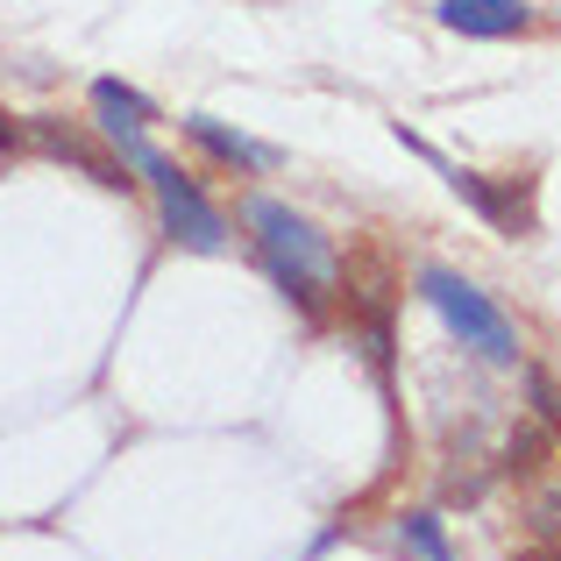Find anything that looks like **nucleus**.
I'll use <instances>...</instances> for the list:
<instances>
[{"mask_svg":"<svg viewBox=\"0 0 561 561\" xmlns=\"http://www.w3.org/2000/svg\"><path fill=\"white\" fill-rule=\"evenodd\" d=\"M242 228H249V249H256L263 277H271L299 313H320L328 291H334V271H342L328 234L306 214H291L285 199H242Z\"/></svg>","mask_w":561,"mask_h":561,"instance_id":"f257e3e1","label":"nucleus"},{"mask_svg":"<svg viewBox=\"0 0 561 561\" xmlns=\"http://www.w3.org/2000/svg\"><path fill=\"white\" fill-rule=\"evenodd\" d=\"M100 142H107L128 171H142V185L157 192V220H164V234L179 249H199V256H220V249H228V214H220V206L199 192V179L171 164L142 128H114V136H100Z\"/></svg>","mask_w":561,"mask_h":561,"instance_id":"f03ea898","label":"nucleus"},{"mask_svg":"<svg viewBox=\"0 0 561 561\" xmlns=\"http://www.w3.org/2000/svg\"><path fill=\"white\" fill-rule=\"evenodd\" d=\"M420 299L440 313V328L455 334L462 348H477L483 363H519V328H512L505 313L491 306V291H477L469 277H455V271H420Z\"/></svg>","mask_w":561,"mask_h":561,"instance_id":"7ed1b4c3","label":"nucleus"},{"mask_svg":"<svg viewBox=\"0 0 561 561\" xmlns=\"http://www.w3.org/2000/svg\"><path fill=\"white\" fill-rule=\"evenodd\" d=\"M398 142H405V150H420L426 164H440V179L455 185V199H469L483 220H491V228H505V234H534V206H526V192H497L491 179H483V171H462V164H448V157H440L434 142L405 136V128H398Z\"/></svg>","mask_w":561,"mask_h":561,"instance_id":"20e7f679","label":"nucleus"},{"mask_svg":"<svg viewBox=\"0 0 561 561\" xmlns=\"http://www.w3.org/2000/svg\"><path fill=\"white\" fill-rule=\"evenodd\" d=\"M28 142H36L43 157H57V164H79L93 185H107V192H128L136 179H128V164L114 150H100V142H85V136H71V128H57V122H28Z\"/></svg>","mask_w":561,"mask_h":561,"instance_id":"39448f33","label":"nucleus"},{"mask_svg":"<svg viewBox=\"0 0 561 561\" xmlns=\"http://www.w3.org/2000/svg\"><path fill=\"white\" fill-rule=\"evenodd\" d=\"M440 28H455V36L469 43H505V36H526L534 28V8L526 0H440Z\"/></svg>","mask_w":561,"mask_h":561,"instance_id":"423d86ee","label":"nucleus"},{"mask_svg":"<svg viewBox=\"0 0 561 561\" xmlns=\"http://www.w3.org/2000/svg\"><path fill=\"white\" fill-rule=\"evenodd\" d=\"M185 136L199 142L214 164H228V171H242V179H263V171H277V150L271 142H256V136H242V128H228V122H214V114H185Z\"/></svg>","mask_w":561,"mask_h":561,"instance_id":"0eeeda50","label":"nucleus"},{"mask_svg":"<svg viewBox=\"0 0 561 561\" xmlns=\"http://www.w3.org/2000/svg\"><path fill=\"white\" fill-rule=\"evenodd\" d=\"M93 128L100 136H114V128H142L150 136V122H157V100L150 93H136V85H122V79H93Z\"/></svg>","mask_w":561,"mask_h":561,"instance_id":"6e6552de","label":"nucleus"},{"mask_svg":"<svg viewBox=\"0 0 561 561\" xmlns=\"http://www.w3.org/2000/svg\"><path fill=\"white\" fill-rule=\"evenodd\" d=\"M398 540H405V554H420V561H455L440 512H405V519H398Z\"/></svg>","mask_w":561,"mask_h":561,"instance_id":"1a4fd4ad","label":"nucleus"},{"mask_svg":"<svg viewBox=\"0 0 561 561\" xmlns=\"http://www.w3.org/2000/svg\"><path fill=\"white\" fill-rule=\"evenodd\" d=\"M526 383H534V398H540V412H548V420L561 426V391H554V377H540V370H534V377H526Z\"/></svg>","mask_w":561,"mask_h":561,"instance_id":"9d476101","label":"nucleus"},{"mask_svg":"<svg viewBox=\"0 0 561 561\" xmlns=\"http://www.w3.org/2000/svg\"><path fill=\"white\" fill-rule=\"evenodd\" d=\"M14 142H22V136H14V122H8V114H0V150H14Z\"/></svg>","mask_w":561,"mask_h":561,"instance_id":"9b49d317","label":"nucleus"},{"mask_svg":"<svg viewBox=\"0 0 561 561\" xmlns=\"http://www.w3.org/2000/svg\"><path fill=\"white\" fill-rule=\"evenodd\" d=\"M519 561H561V554H554V548H540V554H519Z\"/></svg>","mask_w":561,"mask_h":561,"instance_id":"f8f14e48","label":"nucleus"}]
</instances>
